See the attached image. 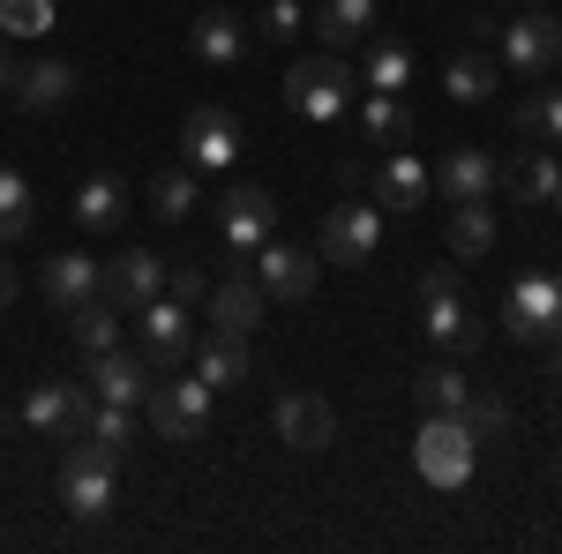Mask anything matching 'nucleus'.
<instances>
[{"instance_id":"46","label":"nucleus","mask_w":562,"mask_h":554,"mask_svg":"<svg viewBox=\"0 0 562 554\" xmlns=\"http://www.w3.org/2000/svg\"><path fill=\"white\" fill-rule=\"evenodd\" d=\"M0 45H8V38H0Z\"/></svg>"},{"instance_id":"39","label":"nucleus","mask_w":562,"mask_h":554,"mask_svg":"<svg viewBox=\"0 0 562 554\" xmlns=\"http://www.w3.org/2000/svg\"><path fill=\"white\" fill-rule=\"evenodd\" d=\"M256 31H262V38H270V45H293V38H301V31H307L301 0H270V8H262V15H256Z\"/></svg>"},{"instance_id":"3","label":"nucleus","mask_w":562,"mask_h":554,"mask_svg":"<svg viewBox=\"0 0 562 554\" xmlns=\"http://www.w3.org/2000/svg\"><path fill=\"white\" fill-rule=\"evenodd\" d=\"M60 502H68V517H83V524L113 510L121 502V450L76 434V450L60 457Z\"/></svg>"},{"instance_id":"26","label":"nucleus","mask_w":562,"mask_h":554,"mask_svg":"<svg viewBox=\"0 0 562 554\" xmlns=\"http://www.w3.org/2000/svg\"><path fill=\"white\" fill-rule=\"evenodd\" d=\"M360 83L383 90V98H397V90L413 83V45H397V38H368V53H360Z\"/></svg>"},{"instance_id":"23","label":"nucleus","mask_w":562,"mask_h":554,"mask_svg":"<svg viewBox=\"0 0 562 554\" xmlns=\"http://www.w3.org/2000/svg\"><path fill=\"white\" fill-rule=\"evenodd\" d=\"M76 83H83V76H76L68 60H31V68L15 76V105H23V113H60V105L76 98Z\"/></svg>"},{"instance_id":"36","label":"nucleus","mask_w":562,"mask_h":554,"mask_svg":"<svg viewBox=\"0 0 562 554\" xmlns=\"http://www.w3.org/2000/svg\"><path fill=\"white\" fill-rule=\"evenodd\" d=\"M413 389H420V412H465V397H473V383L458 368H428Z\"/></svg>"},{"instance_id":"32","label":"nucleus","mask_w":562,"mask_h":554,"mask_svg":"<svg viewBox=\"0 0 562 554\" xmlns=\"http://www.w3.org/2000/svg\"><path fill=\"white\" fill-rule=\"evenodd\" d=\"M31 217H38V203H31V180L15 166H0V248H15L23 233H31Z\"/></svg>"},{"instance_id":"10","label":"nucleus","mask_w":562,"mask_h":554,"mask_svg":"<svg viewBox=\"0 0 562 554\" xmlns=\"http://www.w3.org/2000/svg\"><path fill=\"white\" fill-rule=\"evenodd\" d=\"M375 248H383V211L375 203H338V211L323 217V233H315V256L346 262V270H360Z\"/></svg>"},{"instance_id":"4","label":"nucleus","mask_w":562,"mask_h":554,"mask_svg":"<svg viewBox=\"0 0 562 554\" xmlns=\"http://www.w3.org/2000/svg\"><path fill=\"white\" fill-rule=\"evenodd\" d=\"M413 465L428 487H465L480 465V434L465 427V412H428L420 434H413Z\"/></svg>"},{"instance_id":"14","label":"nucleus","mask_w":562,"mask_h":554,"mask_svg":"<svg viewBox=\"0 0 562 554\" xmlns=\"http://www.w3.org/2000/svg\"><path fill=\"white\" fill-rule=\"evenodd\" d=\"M315 278H323V256H301V248H285L278 233H270V240L256 248V285H262L270 299H293V307H301V299L315 293Z\"/></svg>"},{"instance_id":"6","label":"nucleus","mask_w":562,"mask_h":554,"mask_svg":"<svg viewBox=\"0 0 562 554\" xmlns=\"http://www.w3.org/2000/svg\"><path fill=\"white\" fill-rule=\"evenodd\" d=\"M211 397H217V389L203 383V375L150 383V397H143V412H150V434H158V442H203V427H211Z\"/></svg>"},{"instance_id":"34","label":"nucleus","mask_w":562,"mask_h":554,"mask_svg":"<svg viewBox=\"0 0 562 554\" xmlns=\"http://www.w3.org/2000/svg\"><path fill=\"white\" fill-rule=\"evenodd\" d=\"M150 211L166 217V225H180V217L195 211V172H188V166H166L158 180H150Z\"/></svg>"},{"instance_id":"8","label":"nucleus","mask_w":562,"mask_h":554,"mask_svg":"<svg viewBox=\"0 0 562 554\" xmlns=\"http://www.w3.org/2000/svg\"><path fill=\"white\" fill-rule=\"evenodd\" d=\"M270 233H278V195H270L262 180H240V188L217 195V240H225L233 256H256Z\"/></svg>"},{"instance_id":"28","label":"nucleus","mask_w":562,"mask_h":554,"mask_svg":"<svg viewBox=\"0 0 562 554\" xmlns=\"http://www.w3.org/2000/svg\"><path fill=\"white\" fill-rule=\"evenodd\" d=\"M442 90L458 98V105H480V98H495V53H450L442 60Z\"/></svg>"},{"instance_id":"21","label":"nucleus","mask_w":562,"mask_h":554,"mask_svg":"<svg viewBox=\"0 0 562 554\" xmlns=\"http://www.w3.org/2000/svg\"><path fill=\"white\" fill-rule=\"evenodd\" d=\"M98 278H105V262L98 256H45L38 262V293L53 299V307H83V299H98Z\"/></svg>"},{"instance_id":"11","label":"nucleus","mask_w":562,"mask_h":554,"mask_svg":"<svg viewBox=\"0 0 562 554\" xmlns=\"http://www.w3.org/2000/svg\"><path fill=\"white\" fill-rule=\"evenodd\" d=\"M90 383H60V375H45V383H31V397H23V427H38V434H90Z\"/></svg>"},{"instance_id":"16","label":"nucleus","mask_w":562,"mask_h":554,"mask_svg":"<svg viewBox=\"0 0 562 554\" xmlns=\"http://www.w3.org/2000/svg\"><path fill=\"white\" fill-rule=\"evenodd\" d=\"M98 293L113 299L121 315H135V307H150V299L166 293V256H150V248H128L121 262H105V278H98Z\"/></svg>"},{"instance_id":"35","label":"nucleus","mask_w":562,"mask_h":554,"mask_svg":"<svg viewBox=\"0 0 562 554\" xmlns=\"http://www.w3.org/2000/svg\"><path fill=\"white\" fill-rule=\"evenodd\" d=\"M60 23L53 0H0V38H45Z\"/></svg>"},{"instance_id":"7","label":"nucleus","mask_w":562,"mask_h":554,"mask_svg":"<svg viewBox=\"0 0 562 554\" xmlns=\"http://www.w3.org/2000/svg\"><path fill=\"white\" fill-rule=\"evenodd\" d=\"M503 330L518 344H555L562 338V278L525 270L518 285H510V299H503Z\"/></svg>"},{"instance_id":"31","label":"nucleus","mask_w":562,"mask_h":554,"mask_svg":"<svg viewBox=\"0 0 562 554\" xmlns=\"http://www.w3.org/2000/svg\"><path fill=\"white\" fill-rule=\"evenodd\" d=\"M352 113H360V135H368V143H413V113H405L397 98H383V90H368Z\"/></svg>"},{"instance_id":"38","label":"nucleus","mask_w":562,"mask_h":554,"mask_svg":"<svg viewBox=\"0 0 562 554\" xmlns=\"http://www.w3.org/2000/svg\"><path fill=\"white\" fill-rule=\"evenodd\" d=\"M465 427L487 434V442H503V434H510V405H503L495 389H473V397H465Z\"/></svg>"},{"instance_id":"43","label":"nucleus","mask_w":562,"mask_h":554,"mask_svg":"<svg viewBox=\"0 0 562 554\" xmlns=\"http://www.w3.org/2000/svg\"><path fill=\"white\" fill-rule=\"evenodd\" d=\"M555 397H562V338H555Z\"/></svg>"},{"instance_id":"22","label":"nucleus","mask_w":562,"mask_h":554,"mask_svg":"<svg viewBox=\"0 0 562 554\" xmlns=\"http://www.w3.org/2000/svg\"><path fill=\"white\" fill-rule=\"evenodd\" d=\"M307 31L330 45V53H346V45H368V38H375V0H323V8L307 15Z\"/></svg>"},{"instance_id":"41","label":"nucleus","mask_w":562,"mask_h":554,"mask_svg":"<svg viewBox=\"0 0 562 554\" xmlns=\"http://www.w3.org/2000/svg\"><path fill=\"white\" fill-rule=\"evenodd\" d=\"M15 76H23V60H8V45H0V90L15 98Z\"/></svg>"},{"instance_id":"25","label":"nucleus","mask_w":562,"mask_h":554,"mask_svg":"<svg viewBox=\"0 0 562 554\" xmlns=\"http://www.w3.org/2000/svg\"><path fill=\"white\" fill-rule=\"evenodd\" d=\"M503 180H510V195H518V203H532V211H540V203H555L562 166H555V150H540V143H532L525 158H510V172H503Z\"/></svg>"},{"instance_id":"12","label":"nucleus","mask_w":562,"mask_h":554,"mask_svg":"<svg viewBox=\"0 0 562 554\" xmlns=\"http://www.w3.org/2000/svg\"><path fill=\"white\" fill-rule=\"evenodd\" d=\"M270 420L285 434V450H301V457H315V450L338 442V412H330V397H315V389H278Z\"/></svg>"},{"instance_id":"2","label":"nucleus","mask_w":562,"mask_h":554,"mask_svg":"<svg viewBox=\"0 0 562 554\" xmlns=\"http://www.w3.org/2000/svg\"><path fill=\"white\" fill-rule=\"evenodd\" d=\"M420 330H428L442 352H480L487 323L465 307V285H458V262H435L420 270Z\"/></svg>"},{"instance_id":"15","label":"nucleus","mask_w":562,"mask_h":554,"mask_svg":"<svg viewBox=\"0 0 562 554\" xmlns=\"http://www.w3.org/2000/svg\"><path fill=\"white\" fill-rule=\"evenodd\" d=\"M83 383H90V397H105V405H135L143 412V397H150V360L143 352H90L83 360Z\"/></svg>"},{"instance_id":"42","label":"nucleus","mask_w":562,"mask_h":554,"mask_svg":"<svg viewBox=\"0 0 562 554\" xmlns=\"http://www.w3.org/2000/svg\"><path fill=\"white\" fill-rule=\"evenodd\" d=\"M15 299V262H0V307Z\"/></svg>"},{"instance_id":"17","label":"nucleus","mask_w":562,"mask_h":554,"mask_svg":"<svg viewBox=\"0 0 562 554\" xmlns=\"http://www.w3.org/2000/svg\"><path fill=\"white\" fill-rule=\"evenodd\" d=\"M428 188H435V172L420 166L413 150H390V158H383V172L368 180V203H375L383 217H413V211H420V195H428Z\"/></svg>"},{"instance_id":"18","label":"nucleus","mask_w":562,"mask_h":554,"mask_svg":"<svg viewBox=\"0 0 562 554\" xmlns=\"http://www.w3.org/2000/svg\"><path fill=\"white\" fill-rule=\"evenodd\" d=\"M248 45H256V38H248V23H240L233 8H203V15L188 23V53H195L203 68H240Z\"/></svg>"},{"instance_id":"37","label":"nucleus","mask_w":562,"mask_h":554,"mask_svg":"<svg viewBox=\"0 0 562 554\" xmlns=\"http://www.w3.org/2000/svg\"><path fill=\"white\" fill-rule=\"evenodd\" d=\"M90 442H105V450H128L135 442V405H90Z\"/></svg>"},{"instance_id":"20","label":"nucleus","mask_w":562,"mask_h":554,"mask_svg":"<svg viewBox=\"0 0 562 554\" xmlns=\"http://www.w3.org/2000/svg\"><path fill=\"white\" fill-rule=\"evenodd\" d=\"M495 180H503V172H495V158H487L480 143H450V150H442V166H435V188H442L450 203H487V195H495Z\"/></svg>"},{"instance_id":"30","label":"nucleus","mask_w":562,"mask_h":554,"mask_svg":"<svg viewBox=\"0 0 562 554\" xmlns=\"http://www.w3.org/2000/svg\"><path fill=\"white\" fill-rule=\"evenodd\" d=\"M68 330L83 344V360L90 352H113V344H121V307L98 293V299H83V307H68Z\"/></svg>"},{"instance_id":"13","label":"nucleus","mask_w":562,"mask_h":554,"mask_svg":"<svg viewBox=\"0 0 562 554\" xmlns=\"http://www.w3.org/2000/svg\"><path fill=\"white\" fill-rule=\"evenodd\" d=\"M135 323H143V360H150V368H180V360L195 352V323H188V307H180L173 293L135 307Z\"/></svg>"},{"instance_id":"1","label":"nucleus","mask_w":562,"mask_h":554,"mask_svg":"<svg viewBox=\"0 0 562 554\" xmlns=\"http://www.w3.org/2000/svg\"><path fill=\"white\" fill-rule=\"evenodd\" d=\"M285 105L301 113L307 128H338L352 105H360V68H346V53H301L285 68Z\"/></svg>"},{"instance_id":"44","label":"nucleus","mask_w":562,"mask_h":554,"mask_svg":"<svg viewBox=\"0 0 562 554\" xmlns=\"http://www.w3.org/2000/svg\"><path fill=\"white\" fill-rule=\"evenodd\" d=\"M548 479H555V487H562V457H555V465H548Z\"/></svg>"},{"instance_id":"29","label":"nucleus","mask_w":562,"mask_h":554,"mask_svg":"<svg viewBox=\"0 0 562 554\" xmlns=\"http://www.w3.org/2000/svg\"><path fill=\"white\" fill-rule=\"evenodd\" d=\"M442 240H450L458 262H480L495 248V211H487V203H450V233H442Z\"/></svg>"},{"instance_id":"24","label":"nucleus","mask_w":562,"mask_h":554,"mask_svg":"<svg viewBox=\"0 0 562 554\" xmlns=\"http://www.w3.org/2000/svg\"><path fill=\"white\" fill-rule=\"evenodd\" d=\"M188 360H195V375H203V383L211 389H240L248 383V338H195V352H188Z\"/></svg>"},{"instance_id":"27","label":"nucleus","mask_w":562,"mask_h":554,"mask_svg":"<svg viewBox=\"0 0 562 554\" xmlns=\"http://www.w3.org/2000/svg\"><path fill=\"white\" fill-rule=\"evenodd\" d=\"M121 211H128V195H121L113 172H90L83 188H76V225H83V233H113Z\"/></svg>"},{"instance_id":"9","label":"nucleus","mask_w":562,"mask_h":554,"mask_svg":"<svg viewBox=\"0 0 562 554\" xmlns=\"http://www.w3.org/2000/svg\"><path fill=\"white\" fill-rule=\"evenodd\" d=\"M240 158V113L233 105H195L180 121V166L188 172H225Z\"/></svg>"},{"instance_id":"45","label":"nucleus","mask_w":562,"mask_h":554,"mask_svg":"<svg viewBox=\"0 0 562 554\" xmlns=\"http://www.w3.org/2000/svg\"><path fill=\"white\" fill-rule=\"evenodd\" d=\"M555 211H562V188H555Z\"/></svg>"},{"instance_id":"5","label":"nucleus","mask_w":562,"mask_h":554,"mask_svg":"<svg viewBox=\"0 0 562 554\" xmlns=\"http://www.w3.org/2000/svg\"><path fill=\"white\" fill-rule=\"evenodd\" d=\"M495 53H503V68H510V76L540 83V76L562 60V23L548 15V8H518V15H503V23H495Z\"/></svg>"},{"instance_id":"19","label":"nucleus","mask_w":562,"mask_h":554,"mask_svg":"<svg viewBox=\"0 0 562 554\" xmlns=\"http://www.w3.org/2000/svg\"><path fill=\"white\" fill-rule=\"evenodd\" d=\"M203 307H211V330H217V338H248V330L262 323V307H270V293L256 285V270H233L225 285H211Z\"/></svg>"},{"instance_id":"33","label":"nucleus","mask_w":562,"mask_h":554,"mask_svg":"<svg viewBox=\"0 0 562 554\" xmlns=\"http://www.w3.org/2000/svg\"><path fill=\"white\" fill-rule=\"evenodd\" d=\"M518 135H540V143H562V83H540L518 105Z\"/></svg>"},{"instance_id":"40","label":"nucleus","mask_w":562,"mask_h":554,"mask_svg":"<svg viewBox=\"0 0 562 554\" xmlns=\"http://www.w3.org/2000/svg\"><path fill=\"white\" fill-rule=\"evenodd\" d=\"M166 293L180 299V307H203V299H211V285H203V270H195V262H166Z\"/></svg>"}]
</instances>
